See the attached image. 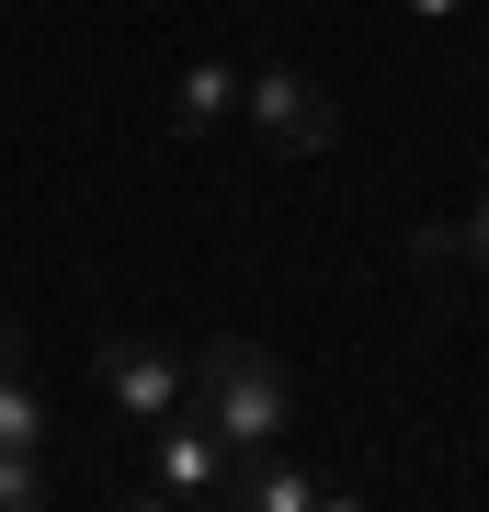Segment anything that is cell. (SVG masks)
I'll use <instances>...</instances> for the list:
<instances>
[{"instance_id":"1","label":"cell","mask_w":489,"mask_h":512,"mask_svg":"<svg viewBox=\"0 0 489 512\" xmlns=\"http://www.w3.org/2000/svg\"><path fill=\"white\" fill-rule=\"evenodd\" d=\"M182 399H194L217 433L239 444V456H262V444H285V421H296V387L285 365H273L262 342H205L194 365H182Z\"/></svg>"},{"instance_id":"2","label":"cell","mask_w":489,"mask_h":512,"mask_svg":"<svg viewBox=\"0 0 489 512\" xmlns=\"http://www.w3.org/2000/svg\"><path fill=\"white\" fill-rule=\"evenodd\" d=\"M239 114H251L285 160H319V148L342 137V103H330L308 69H285V57H273V69H239Z\"/></svg>"},{"instance_id":"3","label":"cell","mask_w":489,"mask_h":512,"mask_svg":"<svg viewBox=\"0 0 489 512\" xmlns=\"http://www.w3.org/2000/svg\"><path fill=\"white\" fill-rule=\"evenodd\" d=\"M148 433H160V490H171V501H228L239 444H228V433H217V421H205L194 399H182V410H160Z\"/></svg>"},{"instance_id":"4","label":"cell","mask_w":489,"mask_h":512,"mask_svg":"<svg viewBox=\"0 0 489 512\" xmlns=\"http://www.w3.org/2000/svg\"><path fill=\"white\" fill-rule=\"evenodd\" d=\"M91 365H103V399L126 410V421L182 410V353H171V342H148V330H114V342H91Z\"/></svg>"},{"instance_id":"5","label":"cell","mask_w":489,"mask_h":512,"mask_svg":"<svg viewBox=\"0 0 489 512\" xmlns=\"http://www.w3.org/2000/svg\"><path fill=\"white\" fill-rule=\"evenodd\" d=\"M228 501H239V512H330V501H353V490H342V478H308V467H285V456L262 444V456H239Z\"/></svg>"},{"instance_id":"6","label":"cell","mask_w":489,"mask_h":512,"mask_svg":"<svg viewBox=\"0 0 489 512\" xmlns=\"http://www.w3.org/2000/svg\"><path fill=\"white\" fill-rule=\"evenodd\" d=\"M228 114H239V69H228V57H194V69L171 80V126L182 137H217Z\"/></svg>"},{"instance_id":"7","label":"cell","mask_w":489,"mask_h":512,"mask_svg":"<svg viewBox=\"0 0 489 512\" xmlns=\"http://www.w3.org/2000/svg\"><path fill=\"white\" fill-rule=\"evenodd\" d=\"M46 387H35V365H12L0 376V456H46Z\"/></svg>"},{"instance_id":"8","label":"cell","mask_w":489,"mask_h":512,"mask_svg":"<svg viewBox=\"0 0 489 512\" xmlns=\"http://www.w3.org/2000/svg\"><path fill=\"white\" fill-rule=\"evenodd\" d=\"M410 274L421 285H455V274H467V228H455V217H421L410 228Z\"/></svg>"},{"instance_id":"9","label":"cell","mask_w":489,"mask_h":512,"mask_svg":"<svg viewBox=\"0 0 489 512\" xmlns=\"http://www.w3.org/2000/svg\"><path fill=\"white\" fill-rule=\"evenodd\" d=\"M46 501V467L35 456H0V512H35Z\"/></svg>"},{"instance_id":"10","label":"cell","mask_w":489,"mask_h":512,"mask_svg":"<svg viewBox=\"0 0 489 512\" xmlns=\"http://www.w3.org/2000/svg\"><path fill=\"white\" fill-rule=\"evenodd\" d=\"M455 228H467V262H489V194H478V205H467Z\"/></svg>"},{"instance_id":"11","label":"cell","mask_w":489,"mask_h":512,"mask_svg":"<svg viewBox=\"0 0 489 512\" xmlns=\"http://www.w3.org/2000/svg\"><path fill=\"white\" fill-rule=\"evenodd\" d=\"M12 365H35V342H23V319H0V376Z\"/></svg>"},{"instance_id":"12","label":"cell","mask_w":489,"mask_h":512,"mask_svg":"<svg viewBox=\"0 0 489 512\" xmlns=\"http://www.w3.org/2000/svg\"><path fill=\"white\" fill-rule=\"evenodd\" d=\"M399 12H421V23H455V12H467V0H399Z\"/></svg>"}]
</instances>
